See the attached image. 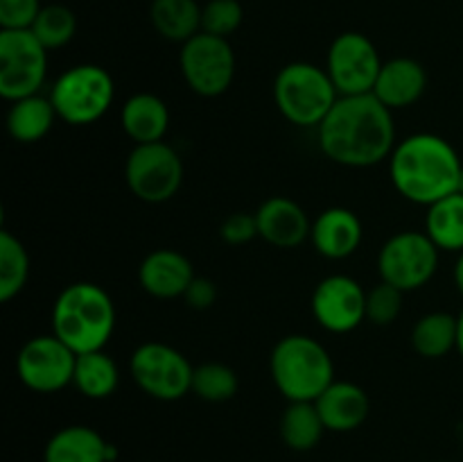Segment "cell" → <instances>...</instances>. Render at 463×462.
Returning <instances> with one entry per match:
<instances>
[{
  "label": "cell",
  "instance_id": "3",
  "mask_svg": "<svg viewBox=\"0 0 463 462\" xmlns=\"http://www.w3.org/2000/svg\"><path fill=\"white\" fill-rule=\"evenodd\" d=\"M116 329V306L102 285L77 281L57 294L52 306V333L72 351H99Z\"/></svg>",
  "mask_w": 463,
  "mask_h": 462
},
{
  "label": "cell",
  "instance_id": "14",
  "mask_svg": "<svg viewBox=\"0 0 463 462\" xmlns=\"http://www.w3.org/2000/svg\"><path fill=\"white\" fill-rule=\"evenodd\" d=\"M312 315L330 333H351L366 320V290L353 276H326L312 293Z\"/></svg>",
  "mask_w": 463,
  "mask_h": 462
},
{
  "label": "cell",
  "instance_id": "36",
  "mask_svg": "<svg viewBox=\"0 0 463 462\" xmlns=\"http://www.w3.org/2000/svg\"><path fill=\"white\" fill-rule=\"evenodd\" d=\"M455 284H457V290H459L463 297V252H459V258H457L455 263Z\"/></svg>",
  "mask_w": 463,
  "mask_h": 462
},
{
  "label": "cell",
  "instance_id": "37",
  "mask_svg": "<svg viewBox=\"0 0 463 462\" xmlns=\"http://www.w3.org/2000/svg\"><path fill=\"white\" fill-rule=\"evenodd\" d=\"M457 351H459L463 362V311L459 313V340H457Z\"/></svg>",
  "mask_w": 463,
  "mask_h": 462
},
{
  "label": "cell",
  "instance_id": "1",
  "mask_svg": "<svg viewBox=\"0 0 463 462\" xmlns=\"http://www.w3.org/2000/svg\"><path fill=\"white\" fill-rule=\"evenodd\" d=\"M317 134L321 152L346 168L378 166L396 148L393 111L373 93L339 95Z\"/></svg>",
  "mask_w": 463,
  "mask_h": 462
},
{
  "label": "cell",
  "instance_id": "23",
  "mask_svg": "<svg viewBox=\"0 0 463 462\" xmlns=\"http://www.w3.org/2000/svg\"><path fill=\"white\" fill-rule=\"evenodd\" d=\"M459 340V315L446 311H434L420 317L411 329V347L419 356L443 358L457 349Z\"/></svg>",
  "mask_w": 463,
  "mask_h": 462
},
{
  "label": "cell",
  "instance_id": "29",
  "mask_svg": "<svg viewBox=\"0 0 463 462\" xmlns=\"http://www.w3.org/2000/svg\"><path fill=\"white\" fill-rule=\"evenodd\" d=\"M238 374L224 362H202L193 371V392L208 403H224L238 392Z\"/></svg>",
  "mask_w": 463,
  "mask_h": 462
},
{
  "label": "cell",
  "instance_id": "32",
  "mask_svg": "<svg viewBox=\"0 0 463 462\" xmlns=\"http://www.w3.org/2000/svg\"><path fill=\"white\" fill-rule=\"evenodd\" d=\"M402 290L393 288L387 281L373 285L366 293V322L375 326L393 324L402 311Z\"/></svg>",
  "mask_w": 463,
  "mask_h": 462
},
{
  "label": "cell",
  "instance_id": "13",
  "mask_svg": "<svg viewBox=\"0 0 463 462\" xmlns=\"http://www.w3.org/2000/svg\"><path fill=\"white\" fill-rule=\"evenodd\" d=\"M383 63L369 36L362 32H344L330 43L326 72L339 95H364L373 93Z\"/></svg>",
  "mask_w": 463,
  "mask_h": 462
},
{
  "label": "cell",
  "instance_id": "27",
  "mask_svg": "<svg viewBox=\"0 0 463 462\" xmlns=\"http://www.w3.org/2000/svg\"><path fill=\"white\" fill-rule=\"evenodd\" d=\"M326 426L315 401H289L280 417V438L294 451H310L319 444Z\"/></svg>",
  "mask_w": 463,
  "mask_h": 462
},
{
  "label": "cell",
  "instance_id": "7",
  "mask_svg": "<svg viewBox=\"0 0 463 462\" xmlns=\"http://www.w3.org/2000/svg\"><path fill=\"white\" fill-rule=\"evenodd\" d=\"M129 371L134 383L158 401H176L193 392L194 367L179 349L158 340H149L134 349Z\"/></svg>",
  "mask_w": 463,
  "mask_h": 462
},
{
  "label": "cell",
  "instance_id": "4",
  "mask_svg": "<svg viewBox=\"0 0 463 462\" xmlns=\"http://www.w3.org/2000/svg\"><path fill=\"white\" fill-rule=\"evenodd\" d=\"M269 371L276 390L288 401H317L335 380V365L319 340L292 333L274 344Z\"/></svg>",
  "mask_w": 463,
  "mask_h": 462
},
{
  "label": "cell",
  "instance_id": "16",
  "mask_svg": "<svg viewBox=\"0 0 463 462\" xmlns=\"http://www.w3.org/2000/svg\"><path fill=\"white\" fill-rule=\"evenodd\" d=\"M364 229L355 211L346 207H330L312 220L310 240L317 254L330 261H342L360 249Z\"/></svg>",
  "mask_w": 463,
  "mask_h": 462
},
{
  "label": "cell",
  "instance_id": "8",
  "mask_svg": "<svg viewBox=\"0 0 463 462\" xmlns=\"http://www.w3.org/2000/svg\"><path fill=\"white\" fill-rule=\"evenodd\" d=\"M439 252L425 231H398L378 254L380 279L402 293L423 288L437 274Z\"/></svg>",
  "mask_w": 463,
  "mask_h": 462
},
{
  "label": "cell",
  "instance_id": "28",
  "mask_svg": "<svg viewBox=\"0 0 463 462\" xmlns=\"http://www.w3.org/2000/svg\"><path fill=\"white\" fill-rule=\"evenodd\" d=\"M30 276L27 249L12 231H0V302H12L25 288Z\"/></svg>",
  "mask_w": 463,
  "mask_h": 462
},
{
  "label": "cell",
  "instance_id": "18",
  "mask_svg": "<svg viewBox=\"0 0 463 462\" xmlns=\"http://www.w3.org/2000/svg\"><path fill=\"white\" fill-rule=\"evenodd\" d=\"M425 89H428V72L423 63L411 57H393L380 68L373 95L384 107L396 111V109H407L419 102Z\"/></svg>",
  "mask_w": 463,
  "mask_h": 462
},
{
  "label": "cell",
  "instance_id": "21",
  "mask_svg": "<svg viewBox=\"0 0 463 462\" xmlns=\"http://www.w3.org/2000/svg\"><path fill=\"white\" fill-rule=\"evenodd\" d=\"M120 125L136 145L158 143L170 127V111L158 95L136 93L122 104Z\"/></svg>",
  "mask_w": 463,
  "mask_h": 462
},
{
  "label": "cell",
  "instance_id": "33",
  "mask_svg": "<svg viewBox=\"0 0 463 462\" xmlns=\"http://www.w3.org/2000/svg\"><path fill=\"white\" fill-rule=\"evenodd\" d=\"M41 9V0H0V30H30Z\"/></svg>",
  "mask_w": 463,
  "mask_h": 462
},
{
  "label": "cell",
  "instance_id": "6",
  "mask_svg": "<svg viewBox=\"0 0 463 462\" xmlns=\"http://www.w3.org/2000/svg\"><path fill=\"white\" fill-rule=\"evenodd\" d=\"M116 86L109 71L98 63H80L54 80L48 98L59 120L72 127H86L98 122L113 104Z\"/></svg>",
  "mask_w": 463,
  "mask_h": 462
},
{
  "label": "cell",
  "instance_id": "31",
  "mask_svg": "<svg viewBox=\"0 0 463 462\" xmlns=\"http://www.w3.org/2000/svg\"><path fill=\"white\" fill-rule=\"evenodd\" d=\"M242 5L238 0H208L202 7V32L229 39L242 25Z\"/></svg>",
  "mask_w": 463,
  "mask_h": 462
},
{
  "label": "cell",
  "instance_id": "20",
  "mask_svg": "<svg viewBox=\"0 0 463 462\" xmlns=\"http://www.w3.org/2000/svg\"><path fill=\"white\" fill-rule=\"evenodd\" d=\"M45 462H109L113 447L90 426H66L45 444Z\"/></svg>",
  "mask_w": 463,
  "mask_h": 462
},
{
  "label": "cell",
  "instance_id": "10",
  "mask_svg": "<svg viewBox=\"0 0 463 462\" xmlns=\"http://www.w3.org/2000/svg\"><path fill=\"white\" fill-rule=\"evenodd\" d=\"M125 179L140 202L163 204L175 197L184 184V161L163 140L136 145L127 157Z\"/></svg>",
  "mask_w": 463,
  "mask_h": 462
},
{
  "label": "cell",
  "instance_id": "19",
  "mask_svg": "<svg viewBox=\"0 0 463 462\" xmlns=\"http://www.w3.org/2000/svg\"><path fill=\"white\" fill-rule=\"evenodd\" d=\"M326 430L333 433H348V430L360 428L366 421L371 410L369 394L364 388L351 380H333L315 401Z\"/></svg>",
  "mask_w": 463,
  "mask_h": 462
},
{
  "label": "cell",
  "instance_id": "15",
  "mask_svg": "<svg viewBox=\"0 0 463 462\" xmlns=\"http://www.w3.org/2000/svg\"><path fill=\"white\" fill-rule=\"evenodd\" d=\"M258 236L271 247L294 249L310 238L312 220L294 199L274 195L265 199L256 211Z\"/></svg>",
  "mask_w": 463,
  "mask_h": 462
},
{
  "label": "cell",
  "instance_id": "9",
  "mask_svg": "<svg viewBox=\"0 0 463 462\" xmlns=\"http://www.w3.org/2000/svg\"><path fill=\"white\" fill-rule=\"evenodd\" d=\"M48 53L32 30H0V95L9 102L39 93Z\"/></svg>",
  "mask_w": 463,
  "mask_h": 462
},
{
  "label": "cell",
  "instance_id": "2",
  "mask_svg": "<svg viewBox=\"0 0 463 462\" xmlns=\"http://www.w3.org/2000/svg\"><path fill=\"white\" fill-rule=\"evenodd\" d=\"M463 163L443 136L420 131L398 140L389 157V177L398 193L414 204L432 207L457 193Z\"/></svg>",
  "mask_w": 463,
  "mask_h": 462
},
{
  "label": "cell",
  "instance_id": "22",
  "mask_svg": "<svg viewBox=\"0 0 463 462\" xmlns=\"http://www.w3.org/2000/svg\"><path fill=\"white\" fill-rule=\"evenodd\" d=\"M54 120H57V111L52 107V100L34 93L14 100L7 111V131L16 143L30 145L48 136Z\"/></svg>",
  "mask_w": 463,
  "mask_h": 462
},
{
  "label": "cell",
  "instance_id": "38",
  "mask_svg": "<svg viewBox=\"0 0 463 462\" xmlns=\"http://www.w3.org/2000/svg\"><path fill=\"white\" fill-rule=\"evenodd\" d=\"M457 193L463 195V170H461V177H459V186H457Z\"/></svg>",
  "mask_w": 463,
  "mask_h": 462
},
{
  "label": "cell",
  "instance_id": "34",
  "mask_svg": "<svg viewBox=\"0 0 463 462\" xmlns=\"http://www.w3.org/2000/svg\"><path fill=\"white\" fill-rule=\"evenodd\" d=\"M220 236L226 245H247L251 243L253 238L258 236V222H256V213H247V211H238L231 213L220 226Z\"/></svg>",
  "mask_w": 463,
  "mask_h": 462
},
{
  "label": "cell",
  "instance_id": "30",
  "mask_svg": "<svg viewBox=\"0 0 463 462\" xmlns=\"http://www.w3.org/2000/svg\"><path fill=\"white\" fill-rule=\"evenodd\" d=\"M30 30L34 32V36L45 48L59 50L71 43L72 36H75L77 16L66 5H43Z\"/></svg>",
  "mask_w": 463,
  "mask_h": 462
},
{
  "label": "cell",
  "instance_id": "24",
  "mask_svg": "<svg viewBox=\"0 0 463 462\" xmlns=\"http://www.w3.org/2000/svg\"><path fill=\"white\" fill-rule=\"evenodd\" d=\"M152 25L163 39L185 43L202 32V7L197 0H154Z\"/></svg>",
  "mask_w": 463,
  "mask_h": 462
},
{
  "label": "cell",
  "instance_id": "26",
  "mask_svg": "<svg viewBox=\"0 0 463 462\" xmlns=\"http://www.w3.org/2000/svg\"><path fill=\"white\" fill-rule=\"evenodd\" d=\"M425 234L441 252H463V195L439 199L425 213Z\"/></svg>",
  "mask_w": 463,
  "mask_h": 462
},
{
  "label": "cell",
  "instance_id": "12",
  "mask_svg": "<svg viewBox=\"0 0 463 462\" xmlns=\"http://www.w3.org/2000/svg\"><path fill=\"white\" fill-rule=\"evenodd\" d=\"M77 353L54 333L34 335L16 356L18 379L39 394H52L68 388L75 376Z\"/></svg>",
  "mask_w": 463,
  "mask_h": 462
},
{
  "label": "cell",
  "instance_id": "35",
  "mask_svg": "<svg viewBox=\"0 0 463 462\" xmlns=\"http://www.w3.org/2000/svg\"><path fill=\"white\" fill-rule=\"evenodd\" d=\"M215 299L217 285L215 281L208 279V276H194L184 294V302L188 303L193 311H206V308H211L213 303H215Z\"/></svg>",
  "mask_w": 463,
  "mask_h": 462
},
{
  "label": "cell",
  "instance_id": "25",
  "mask_svg": "<svg viewBox=\"0 0 463 462\" xmlns=\"http://www.w3.org/2000/svg\"><path fill=\"white\" fill-rule=\"evenodd\" d=\"M118 383H120V370H118L116 361L104 349L77 356L72 385L86 399L111 397L118 390Z\"/></svg>",
  "mask_w": 463,
  "mask_h": 462
},
{
  "label": "cell",
  "instance_id": "5",
  "mask_svg": "<svg viewBox=\"0 0 463 462\" xmlns=\"http://www.w3.org/2000/svg\"><path fill=\"white\" fill-rule=\"evenodd\" d=\"M339 100L326 68L310 62H292L274 80V102L288 122L319 127Z\"/></svg>",
  "mask_w": 463,
  "mask_h": 462
},
{
  "label": "cell",
  "instance_id": "11",
  "mask_svg": "<svg viewBox=\"0 0 463 462\" xmlns=\"http://www.w3.org/2000/svg\"><path fill=\"white\" fill-rule=\"evenodd\" d=\"M179 66L190 91L202 98H217L233 84L235 53L229 39L199 32L181 43Z\"/></svg>",
  "mask_w": 463,
  "mask_h": 462
},
{
  "label": "cell",
  "instance_id": "17",
  "mask_svg": "<svg viewBox=\"0 0 463 462\" xmlns=\"http://www.w3.org/2000/svg\"><path fill=\"white\" fill-rule=\"evenodd\" d=\"M194 276L188 256L167 247L149 252L138 265L140 288L156 299L184 297Z\"/></svg>",
  "mask_w": 463,
  "mask_h": 462
}]
</instances>
